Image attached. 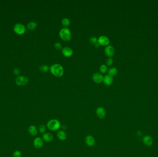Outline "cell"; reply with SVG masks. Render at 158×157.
I'll use <instances>...</instances> for the list:
<instances>
[{"label":"cell","instance_id":"6da1fadb","mask_svg":"<svg viewBox=\"0 0 158 157\" xmlns=\"http://www.w3.org/2000/svg\"><path fill=\"white\" fill-rule=\"evenodd\" d=\"M50 72L55 76L60 77L63 76L64 69L62 65L59 64H54L50 68Z\"/></svg>","mask_w":158,"mask_h":157},{"label":"cell","instance_id":"7a4b0ae2","mask_svg":"<svg viewBox=\"0 0 158 157\" xmlns=\"http://www.w3.org/2000/svg\"><path fill=\"white\" fill-rule=\"evenodd\" d=\"M59 36L60 38L64 41H68L71 40L72 35L70 30L66 27L62 28L59 32Z\"/></svg>","mask_w":158,"mask_h":157},{"label":"cell","instance_id":"3957f363","mask_svg":"<svg viewBox=\"0 0 158 157\" xmlns=\"http://www.w3.org/2000/svg\"><path fill=\"white\" fill-rule=\"evenodd\" d=\"M47 127L51 131H57L59 130L61 127V123L57 119H52L48 122Z\"/></svg>","mask_w":158,"mask_h":157},{"label":"cell","instance_id":"277c9868","mask_svg":"<svg viewBox=\"0 0 158 157\" xmlns=\"http://www.w3.org/2000/svg\"><path fill=\"white\" fill-rule=\"evenodd\" d=\"M14 31L18 35H22L26 32V27L21 24H16L14 28Z\"/></svg>","mask_w":158,"mask_h":157},{"label":"cell","instance_id":"5b68a950","mask_svg":"<svg viewBox=\"0 0 158 157\" xmlns=\"http://www.w3.org/2000/svg\"><path fill=\"white\" fill-rule=\"evenodd\" d=\"M110 41L107 36H101L98 39V42L99 45L103 46H107L110 44Z\"/></svg>","mask_w":158,"mask_h":157},{"label":"cell","instance_id":"8992f818","mask_svg":"<svg viewBox=\"0 0 158 157\" xmlns=\"http://www.w3.org/2000/svg\"><path fill=\"white\" fill-rule=\"evenodd\" d=\"M28 82V79L27 76H19L16 79V83L19 86L26 85Z\"/></svg>","mask_w":158,"mask_h":157},{"label":"cell","instance_id":"52a82bcc","mask_svg":"<svg viewBox=\"0 0 158 157\" xmlns=\"http://www.w3.org/2000/svg\"><path fill=\"white\" fill-rule=\"evenodd\" d=\"M104 53L109 57L111 58L113 57L115 54V50L112 46H107L104 49Z\"/></svg>","mask_w":158,"mask_h":157},{"label":"cell","instance_id":"ba28073f","mask_svg":"<svg viewBox=\"0 0 158 157\" xmlns=\"http://www.w3.org/2000/svg\"><path fill=\"white\" fill-rule=\"evenodd\" d=\"M104 76L99 73H95L93 74L92 78L93 80L97 83H100L103 82Z\"/></svg>","mask_w":158,"mask_h":157},{"label":"cell","instance_id":"9c48e42d","mask_svg":"<svg viewBox=\"0 0 158 157\" xmlns=\"http://www.w3.org/2000/svg\"><path fill=\"white\" fill-rule=\"evenodd\" d=\"M142 142L147 147H150L153 144V139L149 135H146L142 138Z\"/></svg>","mask_w":158,"mask_h":157},{"label":"cell","instance_id":"30bf717a","mask_svg":"<svg viewBox=\"0 0 158 157\" xmlns=\"http://www.w3.org/2000/svg\"><path fill=\"white\" fill-rule=\"evenodd\" d=\"M96 113L97 117L101 119L104 118L106 116L105 110L103 107H99L97 108L96 110Z\"/></svg>","mask_w":158,"mask_h":157},{"label":"cell","instance_id":"8fae6325","mask_svg":"<svg viewBox=\"0 0 158 157\" xmlns=\"http://www.w3.org/2000/svg\"><path fill=\"white\" fill-rule=\"evenodd\" d=\"M85 143L88 147H93L96 143L95 138L91 135H87L85 138Z\"/></svg>","mask_w":158,"mask_h":157},{"label":"cell","instance_id":"7c38bea8","mask_svg":"<svg viewBox=\"0 0 158 157\" xmlns=\"http://www.w3.org/2000/svg\"><path fill=\"white\" fill-rule=\"evenodd\" d=\"M62 52L63 55L66 57H70L73 54L72 49L69 47H65L62 50Z\"/></svg>","mask_w":158,"mask_h":157},{"label":"cell","instance_id":"4fadbf2b","mask_svg":"<svg viewBox=\"0 0 158 157\" xmlns=\"http://www.w3.org/2000/svg\"><path fill=\"white\" fill-rule=\"evenodd\" d=\"M44 145V140L42 138L39 137H37L34 140L33 145L34 147L37 149L41 148Z\"/></svg>","mask_w":158,"mask_h":157},{"label":"cell","instance_id":"5bb4252c","mask_svg":"<svg viewBox=\"0 0 158 157\" xmlns=\"http://www.w3.org/2000/svg\"><path fill=\"white\" fill-rule=\"evenodd\" d=\"M113 82V78L112 76H111L109 75H106L104 77L103 83L105 85L109 86L111 85Z\"/></svg>","mask_w":158,"mask_h":157},{"label":"cell","instance_id":"9a60e30c","mask_svg":"<svg viewBox=\"0 0 158 157\" xmlns=\"http://www.w3.org/2000/svg\"><path fill=\"white\" fill-rule=\"evenodd\" d=\"M42 139L45 142H50L53 140V136L50 133L45 132L43 135Z\"/></svg>","mask_w":158,"mask_h":157},{"label":"cell","instance_id":"2e32d148","mask_svg":"<svg viewBox=\"0 0 158 157\" xmlns=\"http://www.w3.org/2000/svg\"><path fill=\"white\" fill-rule=\"evenodd\" d=\"M28 132L32 136H36L38 133V130L35 125H31L28 128Z\"/></svg>","mask_w":158,"mask_h":157},{"label":"cell","instance_id":"e0dca14e","mask_svg":"<svg viewBox=\"0 0 158 157\" xmlns=\"http://www.w3.org/2000/svg\"><path fill=\"white\" fill-rule=\"evenodd\" d=\"M57 136L61 140H64L67 138L66 133L63 130H59L57 133Z\"/></svg>","mask_w":158,"mask_h":157},{"label":"cell","instance_id":"ac0fdd59","mask_svg":"<svg viewBox=\"0 0 158 157\" xmlns=\"http://www.w3.org/2000/svg\"><path fill=\"white\" fill-rule=\"evenodd\" d=\"M118 73V69L116 67H112L110 68L108 70V75L113 76L116 75Z\"/></svg>","mask_w":158,"mask_h":157},{"label":"cell","instance_id":"d6986e66","mask_svg":"<svg viewBox=\"0 0 158 157\" xmlns=\"http://www.w3.org/2000/svg\"><path fill=\"white\" fill-rule=\"evenodd\" d=\"M37 27V24L35 22H31L29 23L27 25V28L30 30H35Z\"/></svg>","mask_w":158,"mask_h":157},{"label":"cell","instance_id":"ffe728a7","mask_svg":"<svg viewBox=\"0 0 158 157\" xmlns=\"http://www.w3.org/2000/svg\"><path fill=\"white\" fill-rule=\"evenodd\" d=\"M39 69V71L41 72L45 73V72H48L49 70L50 67L47 65H42L40 66Z\"/></svg>","mask_w":158,"mask_h":157},{"label":"cell","instance_id":"44dd1931","mask_svg":"<svg viewBox=\"0 0 158 157\" xmlns=\"http://www.w3.org/2000/svg\"><path fill=\"white\" fill-rule=\"evenodd\" d=\"M62 24L63 26L67 28L69 26L70 24V21L68 18H63L62 20Z\"/></svg>","mask_w":158,"mask_h":157},{"label":"cell","instance_id":"7402d4cb","mask_svg":"<svg viewBox=\"0 0 158 157\" xmlns=\"http://www.w3.org/2000/svg\"><path fill=\"white\" fill-rule=\"evenodd\" d=\"M99 71L101 73H105L108 71V68L106 65L103 64L101 65L99 67Z\"/></svg>","mask_w":158,"mask_h":157},{"label":"cell","instance_id":"603a6c76","mask_svg":"<svg viewBox=\"0 0 158 157\" xmlns=\"http://www.w3.org/2000/svg\"><path fill=\"white\" fill-rule=\"evenodd\" d=\"M38 130L42 134H44L45 133V131L46 130V126L44 125V124H41L39 126L38 128Z\"/></svg>","mask_w":158,"mask_h":157},{"label":"cell","instance_id":"cb8c5ba5","mask_svg":"<svg viewBox=\"0 0 158 157\" xmlns=\"http://www.w3.org/2000/svg\"><path fill=\"white\" fill-rule=\"evenodd\" d=\"M89 41L91 44L95 45L98 42V38L95 36H92L89 38Z\"/></svg>","mask_w":158,"mask_h":157},{"label":"cell","instance_id":"d4e9b609","mask_svg":"<svg viewBox=\"0 0 158 157\" xmlns=\"http://www.w3.org/2000/svg\"><path fill=\"white\" fill-rule=\"evenodd\" d=\"M55 48L57 50H61L63 49V47L62 44L60 42H56L54 44Z\"/></svg>","mask_w":158,"mask_h":157},{"label":"cell","instance_id":"484cf974","mask_svg":"<svg viewBox=\"0 0 158 157\" xmlns=\"http://www.w3.org/2000/svg\"><path fill=\"white\" fill-rule=\"evenodd\" d=\"M113 63V60L112 58H108L107 59L106 61V65L108 66H111L112 65Z\"/></svg>","mask_w":158,"mask_h":157},{"label":"cell","instance_id":"4316f807","mask_svg":"<svg viewBox=\"0 0 158 157\" xmlns=\"http://www.w3.org/2000/svg\"><path fill=\"white\" fill-rule=\"evenodd\" d=\"M22 154L20 151H16L14 152L13 154V157H21Z\"/></svg>","mask_w":158,"mask_h":157},{"label":"cell","instance_id":"83f0119b","mask_svg":"<svg viewBox=\"0 0 158 157\" xmlns=\"http://www.w3.org/2000/svg\"><path fill=\"white\" fill-rule=\"evenodd\" d=\"M14 74L16 75H18L20 73V70L18 68H15L14 70Z\"/></svg>","mask_w":158,"mask_h":157},{"label":"cell","instance_id":"f1b7e54d","mask_svg":"<svg viewBox=\"0 0 158 157\" xmlns=\"http://www.w3.org/2000/svg\"><path fill=\"white\" fill-rule=\"evenodd\" d=\"M136 135L138 136V137H141L142 135V132L140 131V130H138L136 132Z\"/></svg>","mask_w":158,"mask_h":157},{"label":"cell","instance_id":"f546056e","mask_svg":"<svg viewBox=\"0 0 158 157\" xmlns=\"http://www.w3.org/2000/svg\"><path fill=\"white\" fill-rule=\"evenodd\" d=\"M94 45H95V47L96 48H99V47H100V45H99V44L98 42H97V43H96Z\"/></svg>","mask_w":158,"mask_h":157}]
</instances>
